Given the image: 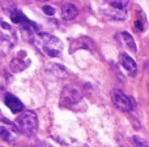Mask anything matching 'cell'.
I'll return each instance as SVG.
<instances>
[{
    "label": "cell",
    "mask_w": 149,
    "mask_h": 147,
    "mask_svg": "<svg viewBox=\"0 0 149 147\" xmlns=\"http://www.w3.org/2000/svg\"><path fill=\"white\" fill-rule=\"evenodd\" d=\"M119 63L120 65L127 70L130 76H135L137 73V65L135 63V60L131 56H128L127 54H120L119 55Z\"/></svg>",
    "instance_id": "8"
},
{
    "label": "cell",
    "mask_w": 149,
    "mask_h": 147,
    "mask_svg": "<svg viewBox=\"0 0 149 147\" xmlns=\"http://www.w3.org/2000/svg\"><path fill=\"white\" fill-rule=\"evenodd\" d=\"M84 95L80 87L74 85H68L63 89L62 95H60V106L62 107H67L71 108L74 104H79L82 100Z\"/></svg>",
    "instance_id": "4"
},
{
    "label": "cell",
    "mask_w": 149,
    "mask_h": 147,
    "mask_svg": "<svg viewBox=\"0 0 149 147\" xmlns=\"http://www.w3.org/2000/svg\"><path fill=\"white\" fill-rule=\"evenodd\" d=\"M10 20H12L15 23H18V25L21 26V29H22L24 33L31 34L33 33V30H37L36 23L31 22V21L18 9H13L12 12H10Z\"/></svg>",
    "instance_id": "6"
},
{
    "label": "cell",
    "mask_w": 149,
    "mask_h": 147,
    "mask_svg": "<svg viewBox=\"0 0 149 147\" xmlns=\"http://www.w3.org/2000/svg\"><path fill=\"white\" fill-rule=\"evenodd\" d=\"M34 43L37 44V47L45 55H47L50 57H58L62 54V49H63L62 41L59 38H56L55 35H52V34H49V33L37 34Z\"/></svg>",
    "instance_id": "1"
},
{
    "label": "cell",
    "mask_w": 149,
    "mask_h": 147,
    "mask_svg": "<svg viewBox=\"0 0 149 147\" xmlns=\"http://www.w3.org/2000/svg\"><path fill=\"white\" fill-rule=\"evenodd\" d=\"M42 10H43V13L47 14V16H54L55 14V8L50 7V5H45V7L42 8Z\"/></svg>",
    "instance_id": "15"
},
{
    "label": "cell",
    "mask_w": 149,
    "mask_h": 147,
    "mask_svg": "<svg viewBox=\"0 0 149 147\" xmlns=\"http://www.w3.org/2000/svg\"><path fill=\"white\" fill-rule=\"evenodd\" d=\"M128 3L130 0H109V5L110 7L116 8V9H122V10H126Z\"/></svg>",
    "instance_id": "12"
},
{
    "label": "cell",
    "mask_w": 149,
    "mask_h": 147,
    "mask_svg": "<svg viewBox=\"0 0 149 147\" xmlns=\"http://www.w3.org/2000/svg\"><path fill=\"white\" fill-rule=\"evenodd\" d=\"M37 1H46V0H37Z\"/></svg>",
    "instance_id": "17"
},
{
    "label": "cell",
    "mask_w": 149,
    "mask_h": 147,
    "mask_svg": "<svg viewBox=\"0 0 149 147\" xmlns=\"http://www.w3.org/2000/svg\"><path fill=\"white\" fill-rule=\"evenodd\" d=\"M16 31L10 25L0 21V54L5 55L16 43Z\"/></svg>",
    "instance_id": "3"
},
{
    "label": "cell",
    "mask_w": 149,
    "mask_h": 147,
    "mask_svg": "<svg viewBox=\"0 0 149 147\" xmlns=\"http://www.w3.org/2000/svg\"><path fill=\"white\" fill-rule=\"evenodd\" d=\"M105 1H109V0H105Z\"/></svg>",
    "instance_id": "18"
},
{
    "label": "cell",
    "mask_w": 149,
    "mask_h": 147,
    "mask_svg": "<svg viewBox=\"0 0 149 147\" xmlns=\"http://www.w3.org/2000/svg\"><path fill=\"white\" fill-rule=\"evenodd\" d=\"M4 100H5V106L10 109L12 113H18V112H21L24 109V104L20 102V99L16 98L12 94H7Z\"/></svg>",
    "instance_id": "10"
},
{
    "label": "cell",
    "mask_w": 149,
    "mask_h": 147,
    "mask_svg": "<svg viewBox=\"0 0 149 147\" xmlns=\"http://www.w3.org/2000/svg\"><path fill=\"white\" fill-rule=\"evenodd\" d=\"M18 130L28 135H33L38 130V117L33 111H25L16 120Z\"/></svg>",
    "instance_id": "2"
},
{
    "label": "cell",
    "mask_w": 149,
    "mask_h": 147,
    "mask_svg": "<svg viewBox=\"0 0 149 147\" xmlns=\"http://www.w3.org/2000/svg\"><path fill=\"white\" fill-rule=\"evenodd\" d=\"M134 139H135V141H139V142H140V143H137V145H140V146H141V147H149V145H148V143H147V142H145V141L140 139V138L135 137V138H134Z\"/></svg>",
    "instance_id": "16"
},
{
    "label": "cell",
    "mask_w": 149,
    "mask_h": 147,
    "mask_svg": "<svg viewBox=\"0 0 149 147\" xmlns=\"http://www.w3.org/2000/svg\"><path fill=\"white\" fill-rule=\"evenodd\" d=\"M79 10H77V7L72 3H65L62 7V18L65 21H71L73 20L77 16Z\"/></svg>",
    "instance_id": "11"
},
{
    "label": "cell",
    "mask_w": 149,
    "mask_h": 147,
    "mask_svg": "<svg viewBox=\"0 0 149 147\" xmlns=\"http://www.w3.org/2000/svg\"><path fill=\"white\" fill-rule=\"evenodd\" d=\"M139 16L140 17H137L136 22H135V26H136V29L139 31H144L145 30V26H147V22H145V16L143 12H139Z\"/></svg>",
    "instance_id": "13"
},
{
    "label": "cell",
    "mask_w": 149,
    "mask_h": 147,
    "mask_svg": "<svg viewBox=\"0 0 149 147\" xmlns=\"http://www.w3.org/2000/svg\"><path fill=\"white\" fill-rule=\"evenodd\" d=\"M0 137L5 141H13V137H12V133L7 129V128H3L0 126Z\"/></svg>",
    "instance_id": "14"
},
{
    "label": "cell",
    "mask_w": 149,
    "mask_h": 147,
    "mask_svg": "<svg viewBox=\"0 0 149 147\" xmlns=\"http://www.w3.org/2000/svg\"><path fill=\"white\" fill-rule=\"evenodd\" d=\"M116 39H118L119 42H120L122 44H123L124 47H126L128 51L134 52V54H136L137 51V47H136V43H135L134 38H132L131 34H128L127 31H123V33H119L118 35H116Z\"/></svg>",
    "instance_id": "9"
},
{
    "label": "cell",
    "mask_w": 149,
    "mask_h": 147,
    "mask_svg": "<svg viewBox=\"0 0 149 147\" xmlns=\"http://www.w3.org/2000/svg\"><path fill=\"white\" fill-rule=\"evenodd\" d=\"M111 99H113L114 106L123 112L132 111L135 107V103H134V100H132V98H130L128 95H126V94L120 90H114L113 94H111Z\"/></svg>",
    "instance_id": "5"
},
{
    "label": "cell",
    "mask_w": 149,
    "mask_h": 147,
    "mask_svg": "<svg viewBox=\"0 0 149 147\" xmlns=\"http://www.w3.org/2000/svg\"><path fill=\"white\" fill-rule=\"evenodd\" d=\"M29 65H30V59L28 57L26 52L25 51H20L17 56L10 61L9 68H10V70H12L13 73H18V72L25 70Z\"/></svg>",
    "instance_id": "7"
}]
</instances>
